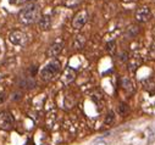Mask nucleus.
I'll list each match as a JSON object with an SVG mask.
<instances>
[{
  "instance_id": "obj_6",
  "label": "nucleus",
  "mask_w": 155,
  "mask_h": 145,
  "mask_svg": "<svg viewBox=\"0 0 155 145\" xmlns=\"http://www.w3.org/2000/svg\"><path fill=\"white\" fill-rule=\"evenodd\" d=\"M151 9L148 8V6H140L136 10V14H134V17L137 20V22L139 23H145L148 22L150 18H151Z\"/></svg>"
},
{
  "instance_id": "obj_13",
  "label": "nucleus",
  "mask_w": 155,
  "mask_h": 145,
  "mask_svg": "<svg viewBox=\"0 0 155 145\" xmlns=\"http://www.w3.org/2000/svg\"><path fill=\"white\" fill-rule=\"evenodd\" d=\"M82 3V0H65L64 5L66 8H76L77 5H80Z\"/></svg>"
},
{
  "instance_id": "obj_17",
  "label": "nucleus",
  "mask_w": 155,
  "mask_h": 145,
  "mask_svg": "<svg viewBox=\"0 0 155 145\" xmlns=\"http://www.w3.org/2000/svg\"><path fill=\"white\" fill-rule=\"evenodd\" d=\"M10 2V4H12V5H16V6H20V5H23V4H26L28 0H9Z\"/></svg>"
},
{
  "instance_id": "obj_20",
  "label": "nucleus",
  "mask_w": 155,
  "mask_h": 145,
  "mask_svg": "<svg viewBox=\"0 0 155 145\" xmlns=\"http://www.w3.org/2000/svg\"><path fill=\"white\" fill-rule=\"evenodd\" d=\"M4 100H5V95L4 94H0V104H2Z\"/></svg>"
},
{
  "instance_id": "obj_10",
  "label": "nucleus",
  "mask_w": 155,
  "mask_h": 145,
  "mask_svg": "<svg viewBox=\"0 0 155 145\" xmlns=\"http://www.w3.org/2000/svg\"><path fill=\"white\" fill-rule=\"evenodd\" d=\"M38 27L41 31H49L51 28V17L49 15L41 16V18L38 20Z\"/></svg>"
},
{
  "instance_id": "obj_19",
  "label": "nucleus",
  "mask_w": 155,
  "mask_h": 145,
  "mask_svg": "<svg viewBox=\"0 0 155 145\" xmlns=\"http://www.w3.org/2000/svg\"><path fill=\"white\" fill-rule=\"evenodd\" d=\"M124 3H126V4H131V3H136L137 0H122Z\"/></svg>"
},
{
  "instance_id": "obj_12",
  "label": "nucleus",
  "mask_w": 155,
  "mask_h": 145,
  "mask_svg": "<svg viewBox=\"0 0 155 145\" xmlns=\"http://www.w3.org/2000/svg\"><path fill=\"white\" fill-rule=\"evenodd\" d=\"M143 87H144V89L149 93V94H155V82H153L151 79H145L143 83Z\"/></svg>"
},
{
  "instance_id": "obj_18",
  "label": "nucleus",
  "mask_w": 155,
  "mask_h": 145,
  "mask_svg": "<svg viewBox=\"0 0 155 145\" xmlns=\"http://www.w3.org/2000/svg\"><path fill=\"white\" fill-rule=\"evenodd\" d=\"M94 145H107V144H106L105 141H95Z\"/></svg>"
},
{
  "instance_id": "obj_2",
  "label": "nucleus",
  "mask_w": 155,
  "mask_h": 145,
  "mask_svg": "<svg viewBox=\"0 0 155 145\" xmlns=\"http://www.w3.org/2000/svg\"><path fill=\"white\" fill-rule=\"evenodd\" d=\"M60 69H61V63L59 60L53 59L51 61H49L42 69H41V79L44 82H50L53 81L59 73H60Z\"/></svg>"
},
{
  "instance_id": "obj_16",
  "label": "nucleus",
  "mask_w": 155,
  "mask_h": 145,
  "mask_svg": "<svg viewBox=\"0 0 155 145\" xmlns=\"http://www.w3.org/2000/svg\"><path fill=\"white\" fill-rule=\"evenodd\" d=\"M119 112H120V115H126V114L128 112V108H127V105H126V104H121V105H120Z\"/></svg>"
},
{
  "instance_id": "obj_1",
  "label": "nucleus",
  "mask_w": 155,
  "mask_h": 145,
  "mask_svg": "<svg viewBox=\"0 0 155 145\" xmlns=\"http://www.w3.org/2000/svg\"><path fill=\"white\" fill-rule=\"evenodd\" d=\"M41 18V9L37 4H29L18 12V21L23 24H33Z\"/></svg>"
},
{
  "instance_id": "obj_11",
  "label": "nucleus",
  "mask_w": 155,
  "mask_h": 145,
  "mask_svg": "<svg viewBox=\"0 0 155 145\" xmlns=\"http://www.w3.org/2000/svg\"><path fill=\"white\" fill-rule=\"evenodd\" d=\"M121 87H122V89L126 90L128 94H132V93L134 92V83H133L132 79L128 78V77H124V78L121 79Z\"/></svg>"
},
{
  "instance_id": "obj_9",
  "label": "nucleus",
  "mask_w": 155,
  "mask_h": 145,
  "mask_svg": "<svg viewBox=\"0 0 155 145\" xmlns=\"http://www.w3.org/2000/svg\"><path fill=\"white\" fill-rule=\"evenodd\" d=\"M142 62H143V60H142L140 55H138V54H133V55L128 59V68H130V71H131V72L137 71V69L140 67Z\"/></svg>"
},
{
  "instance_id": "obj_15",
  "label": "nucleus",
  "mask_w": 155,
  "mask_h": 145,
  "mask_svg": "<svg viewBox=\"0 0 155 145\" xmlns=\"http://www.w3.org/2000/svg\"><path fill=\"white\" fill-rule=\"evenodd\" d=\"M106 51H107L109 54L114 55L115 51H116V43H115V42H109V43L106 44Z\"/></svg>"
},
{
  "instance_id": "obj_21",
  "label": "nucleus",
  "mask_w": 155,
  "mask_h": 145,
  "mask_svg": "<svg viewBox=\"0 0 155 145\" xmlns=\"http://www.w3.org/2000/svg\"><path fill=\"white\" fill-rule=\"evenodd\" d=\"M153 2H154V3H155V0H153Z\"/></svg>"
},
{
  "instance_id": "obj_14",
  "label": "nucleus",
  "mask_w": 155,
  "mask_h": 145,
  "mask_svg": "<svg viewBox=\"0 0 155 145\" xmlns=\"http://www.w3.org/2000/svg\"><path fill=\"white\" fill-rule=\"evenodd\" d=\"M114 122H115V114L112 111H109L106 117H105V120H104V123L105 124H112Z\"/></svg>"
},
{
  "instance_id": "obj_8",
  "label": "nucleus",
  "mask_w": 155,
  "mask_h": 145,
  "mask_svg": "<svg viewBox=\"0 0 155 145\" xmlns=\"http://www.w3.org/2000/svg\"><path fill=\"white\" fill-rule=\"evenodd\" d=\"M74 78H76V71H74L72 67L67 66V67L65 68V71H64L62 76H61V81H62V83H65V84H70V83H72V82L74 81Z\"/></svg>"
},
{
  "instance_id": "obj_3",
  "label": "nucleus",
  "mask_w": 155,
  "mask_h": 145,
  "mask_svg": "<svg viewBox=\"0 0 155 145\" xmlns=\"http://www.w3.org/2000/svg\"><path fill=\"white\" fill-rule=\"evenodd\" d=\"M9 42L17 47H25L28 42V35L22 31L15 29L9 34Z\"/></svg>"
},
{
  "instance_id": "obj_7",
  "label": "nucleus",
  "mask_w": 155,
  "mask_h": 145,
  "mask_svg": "<svg viewBox=\"0 0 155 145\" xmlns=\"http://www.w3.org/2000/svg\"><path fill=\"white\" fill-rule=\"evenodd\" d=\"M62 49H64V40L59 38L49 45V48L47 49V56L50 59H55L62 51Z\"/></svg>"
},
{
  "instance_id": "obj_4",
  "label": "nucleus",
  "mask_w": 155,
  "mask_h": 145,
  "mask_svg": "<svg viewBox=\"0 0 155 145\" xmlns=\"http://www.w3.org/2000/svg\"><path fill=\"white\" fill-rule=\"evenodd\" d=\"M88 18H89V17H88V12H87L86 10L78 11V12L74 15V17H73V20H72V28L76 29V31H81V29L87 24Z\"/></svg>"
},
{
  "instance_id": "obj_5",
  "label": "nucleus",
  "mask_w": 155,
  "mask_h": 145,
  "mask_svg": "<svg viewBox=\"0 0 155 145\" xmlns=\"http://www.w3.org/2000/svg\"><path fill=\"white\" fill-rule=\"evenodd\" d=\"M15 124V118L11 112L3 111L0 112V129L2 130H11Z\"/></svg>"
}]
</instances>
